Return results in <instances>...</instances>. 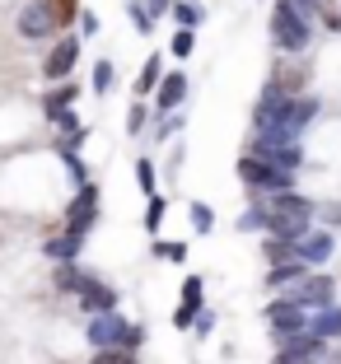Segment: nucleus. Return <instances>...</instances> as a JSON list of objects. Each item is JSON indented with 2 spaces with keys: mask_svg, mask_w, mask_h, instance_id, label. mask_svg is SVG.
<instances>
[{
  "mask_svg": "<svg viewBox=\"0 0 341 364\" xmlns=\"http://www.w3.org/2000/svg\"><path fill=\"white\" fill-rule=\"evenodd\" d=\"M309 38H313L309 10H304L299 0H276V10H271V43H276L285 56H295V52L309 47Z\"/></svg>",
  "mask_w": 341,
  "mask_h": 364,
  "instance_id": "obj_1",
  "label": "nucleus"
},
{
  "mask_svg": "<svg viewBox=\"0 0 341 364\" xmlns=\"http://www.w3.org/2000/svg\"><path fill=\"white\" fill-rule=\"evenodd\" d=\"M309 220H313V201H304V196H295V192H271L267 234L299 238V234H309Z\"/></svg>",
  "mask_w": 341,
  "mask_h": 364,
  "instance_id": "obj_2",
  "label": "nucleus"
},
{
  "mask_svg": "<svg viewBox=\"0 0 341 364\" xmlns=\"http://www.w3.org/2000/svg\"><path fill=\"white\" fill-rule=\"evenodd\" d=\"M238 178H243L248 187H257V192H290V187H295V173L271 164V159H262V154H243V159H238Z\"/></svg>",
  "mask_w": 341,
  "mask_h": 364,
  "instance_id": "obj_3",
  "label": "nucleus"
},
{
  "mask_svg": "<svg viewBox=\"0 0 341 364\" xmlns=\"http://www.w3.org/2000/svg\"><path fill=\"white\" fill-rule=\"evenodd\" d=\"M267 322H271V332H276V341L285 346L290 336H299V332H309V309H304V304H295L285 294V299H276L267 309Z\"/></svg>",
  "mask_w": 341,
  "mask_h": 364,
  "instance_id": "obj_4",
  "label": "nucleus"
},
{
  "mask_svg": "<svg viewBox=\"0 0 341 364\" xmlns=\"http://www.w3.org/2000/svg\"><path fill=\"white\" fill-rule=\"evenodd\" d=\"M285 294H290L295 304H304V309L313 313V309H327V304L337 299V280H332V276H304L299 285H290Z\"/></svg>",
  "mask_w": 341,
  "mask_h": 364,
  "instance_id": "obj_5",
  "label": "nucleus"
},
{
  "mask_svg": "<svg viewBox=\"0 0 341 364\" xmlns=\"http://www.w3.org/2000/svg\"><path fill=\"white\" fill-rule=\"evenodd\" d=\"M127 332H131V322L117 318V309H112V313H94V322H89V341H94V350L127 346Z\"/></svg>",
  "mask_w": 341,
  "mask_h": 364,
  "instance_id": "obj_6",
  "label": "nucleus"
},
{
  "mask_svg": "<svg viewBox=\"0 0 341 364\" xmlns=\"http://www.w3.org/2000/svg\"><path fill=\"white\" fill-rule=\"evenodd\" d=\"M14 28H19V38H47V33L56 28V10L47 5V0H38V5H23Z\"/></svg>",
  "mask_w": 341,
  "mask_h": 364,
  "instance_id": "obj_7",
  "label": "nucleus"
},
{
  "mask_svg": "<svg viewBox=\"0 0 341 364\" xmlns=\"http://www.w3.org/2000/svg\"><path fill=\"white\" fill-rule=\"evenodd\" d=\"M253 154H262V159L280 164V168L299 173V164H304V154H299V140H267V136H257Z\"/></svg>",
  "mask_w": 341,
  "mask_h": 364,
  "instance_id": "obj_8",
  "label": "nucleus"
},
{
  "mask_svg": "<svg viewBox=\"0 0 341 364\" xmlns=\"http://www.w3.org/2000/svg\"><path fill=\"white\" fill-rule=\"evenodd\" d=\"M94 215H98V192L89 187V182H80V196H75V201H70V210H65V225H70V229H80V234H89Z\"/></svg>",
  "mask_w": 341,
  "mask_h": 364,
  "instance_id": "obj_9",
  "label": "nucleus"
},
{
  "mask_svg": "<svg viewBox=\"0 0 341 364\" xmlns=\"http://www.w3.org/2000/svg\"><path fill=\"white\" fill-rule=\"evenodd\" d=\"M75 61H80V38H61V43L52 47V56H47L43 75H47V80H65V75L75 70Z\"/></svg>",
  "mask_w": 341,
  "mask_h": 364,
  "instance_id": "obj_10",
  "label": "nucleus"
},
{
  "mask_svg": "<svg viewBox=\"0 0 341 364\" xmlns=\"http://www.w3.org/2000/svg\"><path fill=\"white\" fill-rule=\"evenodd\" d=\"M295 252L309 262V267H322V262L337 252V243H332V234H299L295 238Z\"/></svg>",
  "mask_w": 341,
  "mask_h": 364,
  "instance_id": "obj_11",
  "label": "nucleus"
},
{
  "mask_svg": "<svg viewBox=\"0 0 341 364\" xmlns=\"http://www.w3.org/2000/svg\"><path fill=\"white\" fill-rule=\"evenodd\" d=\"M80 304H85L89 318H94V313H112V309H117V289L103 285V280H89V285L80 289Z\"/></svg>",
  "mask_w": 341,
  "mask_h": 364,
  "instance_id": "obj_12",
  "label": "nucleus"
},
{
  "mask_svg": "<svg viewBox=\"0 0 341 364\" xmlns=\"http://www.w3.org/2000/svg\"><path fill=\"white\" fill-rule=\"evenodd\" d=\"M304 276H309V262H304V257H299V262H280V267L267 271V289H290V285H299Z\"/></svg>",
  "mask_w": 341,
  "mask_h": 364,
  "instance_id": "obj_13",
  "label": "nucleus"
},
{
  "mask_svg": "<svg viewBox=\"0 0 341 364\" xmlns=\"http://www.w3.org/2000/svg\"><path fill=\"white\" fill-rule=\"evenodd\" d=\"M309 332H318L322 341H337L341 336V304H327V309H313Z\"/></svg>",
  "mask_w": 341,
  "mask_h": 364,
  "instance_id": "obj_14",
  "label": "nucleus"
},
{
  "mask_svg": "<svg viewBox=\"0 0 341 364\" xmlns=\"http://www.w3.org/2000/svg\"><path fill=\"white\" fill-rule=\"evenodd\" d=\"M182 98H187V80H182V75H164L159 89H154V103H159L164 112H178Z\"/></svg>",
  "mask_w": 341,
  "mask_h": 364,
  "instance_id": "obj_15",
  "label": "nucleus"
},
{
  "mask_svg": "<svg viewBox=\"0 0 341 364\" xmlns=\"http://www.w3.org/2000/svg\"><path fill=\"white\" fill-rule=\"evenodd\" d=\"M80 243H85V234H80V229H65V234H56L52 243H47V257L75 262V257H80Z\"/></svg>",
  "mask_w": 341,
  "mask_h": 364,
  "instance_id": "obj_16",
  "label": "nucleus"
},
{
  "mask_svg": "<svg viewBox=\"0 0 341 364\" xmlns=\"http://www.w3.org/2000/svg\"><path fill=\"white\" fill-rule=\"evenodd\" d=\"M70 103H75V85H56L52 94H47L43 107H47V117L56 122V117H65V112H70Z\"/></svg>",
  "mask_w": 341,
  "mask_h": 364,
  "instance_id": "obj_17",
  "label": "nucleus"
},
{
  "mask_svg": "<svg viewBox=\"0 0 341 364\" xmlns=\"http://www.w3.org/2000/svg\"><path fill=\"white\" fill-rule=\"evenodd\" d=\"M159 80H164V65H159V56H149V61L140 65V75H136V94L140 98L154 94V89H159Z\"/></svg>",
  "mask_w": 341,
  "mask_h": 364,
  "instance_id": "obj_18",
  "label": "nucleus"
},
{
  "mask_svg": "<svg viewBox=\"0 0 341 364\" xmlns=\"http://www.w3.org/2000/svg\"><path fill=\"white\" fill-rule=\"evenodd\" d=\"M304 80H309V75H304V65H280V70H276V80H271V85H276L280 89V94H299V89H304Z\"/></svg>",
  "mask_w": 341,
  "mask_h": 364,
  "instance_id": "obj_19",
  "label": "nucleus"
},
{
  "mask_svg": "<svg viewBox=\"0 0 341 364\" xmlns=\"http://www.w3.org/2000/svg\"><path fill=\"white\" fill-rule=\"evenodd\" d=\"M89 280H94V276H85V271L75 267V262H70V267H65V262H61V271H56V285H61L65 294H80V289H85Z\"/></svg>",
  "mask_w": 341,
  "mask_h": 364,
  "instance_id": "obj_20",
  "label": "nucleus"
},
{
  "mask_svg": "<svg viewBox=\"0 0 341 364\" xmlns=\"http://www.w3.org/2000/svg\"><path fill=\"white\" fill-rule=\"evenodd\" d=\"M173 19H178L182 28H196V23L206 19V5H196V0H178V5H173Z\"/></svg>",
  "mask_w": 341,
  "mask_h": 364,
  "instance_id": "obj_21",
  "label": "nucleus"
},
{
  "mask_svg": "<svg viewBox=\"0 0 341 364\" xmlns=\"http://www.w3.org/2000/svg\"><path fill=\"white\" fill-rule=\"evenodd\" d=\"M192 47H196V33L192 28H178V33H173V43H169V52L178 56V61H187V56H192Z\"/></svg>",
  "mask_w": 341,
  "mask_h": 364,
  "instance_id": "obj_22",
  "label": "nucleus"
},
{
  "mask_svg": "<svg viewBox=\"0 0 341 364\" xmlns=\"http://www.w3.org/2000/svg\"><path fill=\"white\" fill-rule=\"evenodd\" d=\"M94 364H140L136 350H127V346H107V350H98Z\"/></svg>",
  "mask_w": 341,
  "mask_h": 364,
  "instance_id": "obj_23",
  "label": "nucleus"
},
{
  "mask_svg": "<svg viewBox=\"0 0 341 364\" xmlns=\"http://www.w3.org/2000/svg\"><path fill=\"white\" fill-rule=\"evenodd\" d=\"M318 19L327 23V33H341V0H318Z\"/></svg>",
  "mask_w": 341,
  "mask_h": 364,
  "instance_id": "obj_24",
  "label": "nucleus"
},
{
  "mask_svg": "<svg viewBox=\"0 0 341 364\" xmlns=\"http://www.w3.org/2000/svg\"><path fill=\"white\" fill-rule=\"evenodd\" d=\"M112 80H117V70H112V61L103 56V61L94 65V94H107V85H112Z\"/></svg>",
  "mask_w": 341,
  "mask_h": 364,
  "instance_id": "obj_25",
  "label": "nucleus"
},
{
  "mask_svg": "<svg viewBox=\"0 0 341 364\" xmlns=\"http://www.w3.org/2000/svg\"><path fill=\"white\" fill-rule=\"evenodd\" d=\"M136 182H140V192H145V196H154V164H149V159L136 164Z\"/></svg>",
  "mask_w": 341,
  "mask_h": 364,
  "instance_id": "obj_26",
  "label": "nucleus"
},
{
  "mask_svg": "<svg viewBox=\"0 0 341 364\" xmlns=\"http://www.w3.org/2000/svg\"><path fill=\"white\" fill-rule=\"evenodd\" d=\"M192 225L201 229V234L215 225V215H211V205H206V201H192Z\"/></svg>",
  "mask_w": 341,
  "mask_h": 364,
  "instance_id": "obj_27",
  "label": "nucleus"
},
{
  "mask_svg": "<svg viewBox=\"0 0 341 364\" xmlns=\"http://www.w3.org/2000/svg\"><path fill=\"white\" fill-rule=\"evenodd\" d=\"M61 154H65V168H70V178H75V182H89V168L80 164V154H70V145H65Z\"/></svg>",
  "mask_w": 341,
  "mask_h": 364,
  "instance_id": "obj_28",
  "label": "nucleus"
},
{
  "mask_svg": "<svg viewBox=\"0 0 341 364\" xmlns=\"http://www.w3.org/2000/svg\"><path fill=\"white\" fill-rule=\"evenodd\" d=\"M159 220H164V201H159V196H149V215H145V229H149V234L159 229Z\"/></svg>",
  "mask_w": 341,
  "mask_h": 364,
  "instance_id": "obj_29",
  "label": "nucleus"
},
{
  "mask_svg": "<svg viewBox=\"0 0 341 364\" xmlns=\"http://www.w3.org/2000/svg\"><path fill=\"white\" fill-rule=\"evenodd\" d=\"M154 252H159V257H169V262H182V257H187V247H182V243H154Z\"/></svg>",
  "mask_w": 341,
  "mask_h": 364,
  "instance_id": "obj_30",
  "label": "nucleus"
},
{
  "mask_svg": "<svg viewBox=\"0 0 341 364\" xmlns=\"http://www.w3.org/2000/svg\"><path fill=\"white\" fill-rule=\"evenodd\" d=\"M131 19H136V28H140V33H149V28H154V23H149L154 14H149V10H140V5H131Z\"/></svg>",
  "mask_w": 341,
  "mask_h": 364,
  "instance_id": "obj_31",
  "label": "nucleus"
},
{
  "mask_svg": "<svg viewBox=\"0 0 341 364\" xmlns=\"http://www.w3.org/2000/svg\"><path fill=\"white\" fill-rule=\"evenodd\" d=\"M140 127H145V107L136 103V107H131V117H127V131H131V136H136Z\"/></svg>",
  "mask_w": 341,
  "mask_h": 364,
  "instance_id": "obj_32",
  "label": "nucleus"
},
{
  "mask_svg": "<svg viewBox=\"0 0 341 364\" xmlns=\"http://www.w3.org/2000/svg\"><path fill=\"white\" fill-rule=\"evenodd\" d=\"M178 127H182V117H169V122L159 127V140H173V136H178Z\"/></svg>",
  "mask_w": 341,
  "mask_h": 364,
  "instance_id": "obj_33",
  "label": "nucleus"
},
{
  "mask_svg": "<svg viewBox=\"0 0 341 364\" xmlns=\"http://www.w3.org/2000/svg\"><path fill=\"white\" fill-rule=\"evenodd\" d=\"M140 341H145V332H140L136 322H131V332H127V350H136V346H140Z\"/></svg>",
  "mask_w": 341,
  "mask_h": 364,
  "instance_id": "obj_34",
  "label": "nucleus"
},
{
  "mask_svg": "<svg viewBox=\"0 0 341 364\" xmlns=\"http://www.w3.org/2000/svg\"><path fill=\"white\" fill-rule=\"evenodd\" d=\"M169 5H173V0H149L145 10H149V14H164V10H169Z\"/></svg>",
  "mask_w": 341,
  "mask_h": 364,
  "instance_id": "obj_35",
  "label": "nucleus"
},
{
  "mask_svg": "<svg viewBox=\"0 0 341 364\" xmlns=\"http://www.w3.org/2000/svg\"><path fill=\"white\" fill-rule=\"evenodd\" d=\"M322 220H327V225H341V205H332V210H322Z\"/></svg>",
  "mask_w": 341,
  "mask_h": 364,
  "instance_id": "obj_36",
  "label": "nucleus"
},
{
  "mask_svg": "<svg viewBox=\"0 0 341 364\" xmlns=\"http://www.w3.org/2000/svg\"><path fill=\"white\" fill-rule=\"evenodd\" d=\"M276 364H318V360H290V355H276Z\"/></svg>",
  "mask_w": 341,
  "mask_h": 364,
  "instance_id": "obj_37",
  "label": "nucleus"
}]
</instances>
